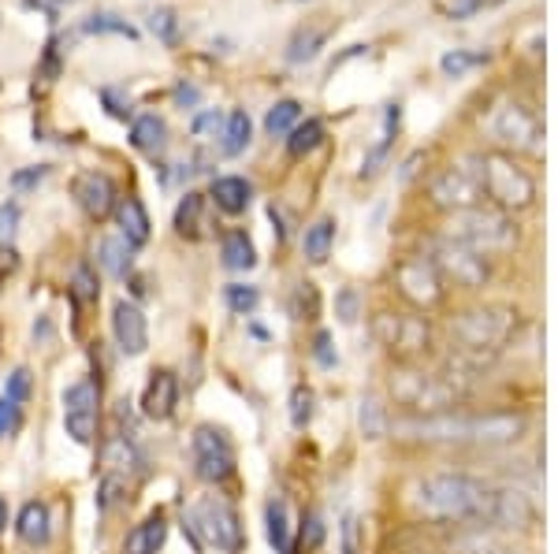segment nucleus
Segmentation results:
<instances>
[{
	"label": "nucleus",
	"instance_id": "nucleus-53",
	"mask_svg": "<svg viewBox=\"0 0 558 554\" xmlns=\"http://www.w3.org/2000/svg\"><path fill=\"white\" fill-rule=\"evenodd\" d=\"M49 175V168H34V172H20L12 178L15 186H31V183H41V178Z\"/></svg>",
	"mask_w": 558,
	"mask_h": 554
},
{
	"label": "nucleus",
	"instance_id": "nucleus-49",
	"mask_svg": "<svg viewBox=\"0 0 558 554\" xmlns=\"http://www.w3.org/2000/svg\"><path fill=\"white\" fill-rule=\"evenodd\" d=\"M339 320H343V324H354L357 320V291H343L339 294Z\"/></svg>",
	"mask_w": 558,
	"mask_h": 554
},
{
	"label": "nucleus",
	"instance_id": "nucleus-47",
	"mask_svg": "<svg viewBox=\"0 0 558 554\" xmlns=\"http://www.w3.org/2000/svg\"><path fill=\"white\" fill-rule=\"evenodd\" d=\"M473 64H481V57H470V52H447L444 57V71L454 78H462Z\"/></svg>",
	"mask_w": 558,
	"mask_h": 554
},
{
	"label": "nucleus",
	"instance_id": "nucleus-17",
	"mask_svg": "<svg viewBox=\"0 0 558 554\" xmlns=\"http://www.w3.org/2000/svg\"><path fill=\"white\" fill-rule=\"evenodd\" d=\"M112 335H116V343H120V350L128 354V357L146 354L149 324H146V317H142V309L134 306V301H116V309H112Z\"/></svg>",
	"mask_w": 558,
	"mask_h": 554
},
{
	"label": "nucleus",
	"instance_id": "nucleus-7",
	"mask_svg": "<svg viewBox=\"0 0 558 554\" xmlns=\"http://www.w3.org/2000/svg\"><path fill=\"white\" fill-rule=\"evenodd\" d=\"M391 398L399 402V406L413 409V414L436 417V414H447V409L462 398V391L447 377H436V372L399 369V372H391Z\"/></svg>",
	"mask_w": 558,
	"mask_h": 554
},
{
	"label": "nucleus",
	"instance_id": "nucleus-50",
	"mask_svg": "<svg viewBox=\"0 0 558 554\" xmlns=\"http://www.w3.org/2000/svg\"><path fill=\"white\" fill-rule=\"evenodd\" d=\"M313 354H317V361L324 365V369H331V365H336V354H331V335L328 332L317 335V346H313Z\"/></svg>",
	"mask_w": 558,
	"mask_h": 554
},
{
	"label": "nucleus",
	"instance_id": "nucleus-28",
	"mask_svg": "<svg viewBox=\"0 0 558 554\" xmlns=\"http://www.w3.org/2000/svg\"><path fill=\"white\" fill-rule=\"evenodd\" d=\"M97 264H101L108 275H116V280H131L134 249L123 243V238H101V243H97Z\"/></svg>",
	"mask_w": 558,
	"mask_h": 554
},
{
	"label": "nucleus",
	"instance_id": "nucleus-46",
	"mask_svg": "<svg viewBox=\"0 0 558 554\" xmlns=\"http://www.w3.org/2000/svg\"><path fill=\"white\" fill-rule=\"evenodd\" d=\"M15 227H20V205H4V209H0V246L12 243Z\"/></svg>",
	"mask_w": 558,
	"mask_h": 554
},
{
	"label": "nucleus",
	"instance_id": "nucleus-24",
	"mask_svg": "<svg viewBox=\"0 0 558 554\" xmlns=\"http://www.w3.org/2000/svg\"><path fill=\"white\" fill-rule=\"evenodd\" d=\"M254 141V120H250L246 109H235L223 115V131H220V149L223 157H239L246 153V146Z\"/></svg>",
	"mask_w": 558,
	"mask_h": 554
},
{
	"label": "nucleus",
	"instance_id": "nucleus-43",
	"mask_svg": "<svg viewBox=\"0 0 558 554\" xmlns=\"http://www.w3.org/2000/svg\"><path fill=\"white\" fill-rule=\"evenodd\" d=\"M465 551L470 554H525V551H518L514 543L499 540V535H476V540H465Z\"/></svg>",
	"mask_w": 558,
	"mask_h": 554
},
{
	"label": "nucleus",
	"instance_id": "nucleus-1",
	"mask_svg": "<svg viewBox=\"0 0 558 554\" xmlns=\"http://www.w3.org/2000/svg\"><path fill=\"white\" fill-rule=\"evenodd\" d=\"M417 506L428 517H447V521H476L488 525L492 488L465 472H439L417 484Z\"/></svg>",
	"mask_w": 558,
	"mask_h": 554
},
{
	"label": "nucleus",
	"instance_id": "nucleus-52",
	"mask_svg": "<svg viewBox=\"0 0 558 554\" xmlns=\"http://www.w3.org/2000/svg\"><path fill=\"white\" fill-rule=\"evenodd\" d=\"M484 4H488V0H451V15H470Z\"/></svg>",
	"mask_w": 558,
	"mask_h": 554
},
{
	"label": "nucleus",
	"instance_id": "nucleus-2",
	"mask_svg": "<svg viewBox=\"0 0 558 554\" xmlns=\"http://www.w3.org/2000/svg\"><path fill=\"white\" fill-rule=\"evenodd\" d=\"M402 432L417 440H444V443H514L525 432V417L518 414H488V417H451L436 414L425 421H407Z\"/></svg>",
	"mask_w": 558,
	"mask_h": 554
},
{
	"label": "nucleus",
	"instance_id": "nucleus-27",
	"mask_svg": "<svg viewBox=\"0 0 558 554\" xmlns=\"http://www.w3.org/2000/svg\"><path fill=\"white\" fill-rule=\"evenodd\" d=\"M131 146L138 149V153H149L157 157L160 149L168 146V127L160 115H138V120L131 123Z\"/></svg>",
	"mask_w": 558,
	"mask_h": 554
},
{
	"label": "nucleus",
	"instance_id": "nucleus-18",
	"mask_svg": "<svg viewBox=\"0 0 558 554\" xmlns=\"http://www.w3.org/2000/svg\"><path fill=\"white\" fill-rule=\"evenodd\" d=\"M175 402H179V380H175V372L157 369L149 377L146 391H142V414H146L149 421H168V417L175 414Z\"/></svg>",
	"mask_w": 558,
	"mask_h": 554
},
{
	"label": "nucleus",
	"instance_id": "nucleus-14",
	"mask_svg": "<svg viewBox=\"0 0 558 554\" xmlns=\"http://www.w3.org/2000/svg\"><path fill=\"white\" fill-rule=\"evenodd\" d=\"M97 398L101 387L94 380H78L64 391V424L75 443H94L97 435Z\"/></svg>",
	"mask_w": 558,
	"mask_h": 554
},
{
	"label": "nucleus",
	"instance_id": "nucleus-22",
	"mask_svg": "<svg viewBox=\"0 0 558 554\" xmlns=\"http://www.w3.org/2000/svg\"><path fill=\"white\" fill-rule=\"evenodd\" d=\"M331 38V23H305L291 34L287 41V60L291 64H310L313 57L324 49V41Z\"/></svg>",
	"mask_w": 558,
	"mask_h": 554
},
{
	"label": "nucleus",
	"instance_id": "nucleus-23",
	"mask_svg": "<svg viewBox=\"0 0 558 554\" xmlns=\"http://www.w3.org/2000/svg\"><path fill=\"white\" fill-rule=\"evenodd\" d=\"M168 540V521L160 514L146 517L142 525H134L123 540V554H157Z\"/></svg>",
	"mask_w": 558,
	"mask_h": 554
},
{
	"label": "nucleus",
	"instance_id": "nucleus-37",
	"mask_svg": "<svg viewBox=\"0 0 558 554\" xmlns=\"http://www.w3.org/2000/svg\"><path fill=\"white\" fill-rule=\"evenodd\" d=\"M97 294H101V287H97V275L89 264H78L75 268V280H71V298L78 301V306H89V301H97Z\"/></svg>",
	"mask_w": 558,
	"mask_h": 554
},
{
	"label": "nucleus",
	"instance_id": "nucleus-36",
	"mask_svg": "<svg viewBox=\"0 0 558 554\" xmlns=\"http://www.w3.org/2000/svg\"><path fill=\"white\" fill-rule=\"evenodd\" d=\"M223 301H228L231 312L250 317V312L257 309V301H260V291L250 287V283H231V287H223Z\"/></svg>",
	"mask_w": 558,
	"mask_h": 554
},
{
	"label": "nucleus",
	"instance_id": "nucleus-12",
	"mask_svg": "<svg viewBox=\"0 0 558 554\" xmlns=\"http://www.w3.org/2000/svg\"><path fill=\"white\" fill-rule=\"evenodd\" d=\"M194 472L205 484H223L235 472V451H231L228 435L216 432L213 424H202L194 432Z\"/></svg>",
	"mask_w": 558,
	"mask_h": 554
},
{
	"label": "nucleus",
	"instance_id": "nucleus-45",
	"mask_svg": "<svg viewBox=\"0 0 558 554\" xmlns=\"http://www.w3.org/2000/svg\"><path fill=\"white\" fill-rule=\"evenodd\" d=\"M4 398H12V402H26V398H31V372H26V369H15L12 377H8Z\"/></svg>",
	"mask_w": 558,
	"mask_h": 554
},
{
	"label": "nucleus",
	"instance_id": "nucleus-16",
	"mask_svg": "<svg viewBox=\"0 0 558 554\" xmlns=\"http://www.w3.org/2000/svg\"><path fill=\"white\" fill-rule=\"evenodd\" d=\"M539 521V510L533 503V495L518 488H492V510H488V525L495 529H518V532H529L536 529Z\"/></svg>",
	"mask_w": 558,
	"mask_h": 554
},
{
	"label": "nucleus",
	"instance_id": "nucleus-55",
	"mask_svg": "<svg viewBox=\"0 0 558 554\" xmlns=\"http://www.w3.org/2000/svg\"><path fill=\"white\" fill-rule=\"evenodd\" d=\"M4 525H8V506L0 503V532H4Z\"/></svg>",
	"mask_w": 558,
	"mask_h": 554
},
{
	"label": "nucleus",
	"instance_id": "nucleus-51",
	"mask_svg": "<svg viewBox=\"0 0 558 554\" xmlns=\"http://www.w3.org/2000/svg\"><path fill=\"white\" fill-rule=\"evenodd\" d=\"M15 272V249L12 246H0V280Z\"/></svg>",
	"mask_w": 558,
	"mask_h": 554
},
{
	"label": "nucleus",
	"instance_id": "nucleus-25",
	"mask_svg": "<svg viewBox=\"0 0 558 554\" xmlns=\"http://www.w3.org/2000/svg\"><path fill=\"white\" fill-rule=\"evenodd\" d=\"M15 532H20L23 543H31V547H45L49 543V506L45 503H26L20 510V521H15Z\"/></svg>",
	"mask_w": 558,
	"mask_h": 554
},
{
	"label": "nucleus",
	"instance_id": "nucleus-5",
	"mask_svg": "<svg viewBox=\"0 0 558 554\" xmlns=\"http://www.w3.org/2000/svg\"><path fill=\"white\" fill-rule=\"evenodd\" d=\"M447 238L476 249V254H502V249H514L518 227L507 212L473 205V209L451 212V220H447Z\"/></svg>",
	"mask_w": 558,
	"mask_h": 554
},
{
	"label": "nucleus",
	"instance_id": "nucleus-20",
	"mask_svg": "<svg viewBox=\"0 0 558 554\" xmlns=\"http://www.w3.org/2000/svg\"><path fill=\"white\" fill-rule=\"evenodd\" d=\"M116 223H120V238L128 243L131 249L146 246L149 243V212L146 205H142L138 198H123L120 205H116Z\"/></svg>",
	"mask_w": 558,
	"mask_h": 554
},
{
	"label": "nucleus",
	"instance_id": "nucleus-33",
	"mask_svg": "<svg viewBox=\"0 0 558 554\" xmlns=\"http://www.w3.org/2000/svg\"><path fill=\"white\" fill-rule=\"evenodd\" d=\"M320 141H324V123L320 120H305V123H299V127L291 131V138H287V153H291V157H310Z\"/></svg>",
	"mask_w": 558,
	"mask_h": 554
},
{
	"label": "nucleus",
	"instance_id": "nucleus-29",
	"mask_svg": "<svg viewBox=\"0 0 558 554\" xmlns=\"http://www.w3.org/2000/svg\"><path fill=\"white\" fill-rule=\"evenodd\" d=\"M220 257H223V264H228L231 272H246V268L257 264V249H254V243H250L246 231H231V235H223Z\"/></svg>",
	"mask_w": 558,
	"mask_h": 554
},
{
	"label": "nucleus",
	"instance_id": "nucleus-21",
	"mask_svg": "<svg viewBox=\"0 0 558 554\" xmlns=\"http://www.w3.org/2000/svg\"><path fill=\"white\" fill-rule=\"evenodd\" d=\"M250 198H254V186H250L242 175H220L213 183V194H209V201L220 212H228V217H239V212H246Z\"/></svg>",
	"mask_w": 558,
	"mask_h": 554
},
{
	"label": "nucleus",
	"instance_id": "nucleus-44",
	"mask_svg": "<svg viewBox=\"0 0 558 554\" xmlns=\"http://www.w3.org/2000/svg\"><path fill=\"white\" fill-rule=\"evenodd\" d=\"M299 543H302V551H317L320 543H324V521L317 514H310L302 521V535H299Z\"/></svg>",
	"mask_w": 558,
	"mask_h": 554
},
{
	"label": "nucleus",
	"instance_id": "nucleus-31",
	"mask_svg": "<svg viewBox=\"0 0 558 554\" xmlns=\"http://www.w3.org/2000/svg\"><path fill=\"white\" fill-rule=\"evenodd\" d=\"M331 243H336V220H317L313 223L310 231H305V243H302V249H305V257H310L313 264H324L328 261V254H331Z\"/></svg>",
	"mask_w": 558,
	"mask_h": 554
},
{
	"label": "nucleus",
	"instance_id": "nucleus-54",
	"mask_svg": "<svg viewBox=\"0 0 558 554\" xmlns=\"http://www.w3.org/2000/svg\"><path fill=\"white\" fill-rule=\"evenodd\" d=\"M31 8H57V4H71V0H26Z\"/></svg>",
	"mask_w": 558,
	"mask_h": 554
},
{
	"label": "nucleus",
	"instance_id": "nucleus-9",
	"mask_svg": "<svg viewBox=\"0 0 558 554\" xmlns=\"http://www.w3.org/2000/svg\"><path fill=\"white\" fill-rule=\"evenodd\" d=\"M191 529L202 535L209 547L223 551V554H239L246 547V532H242V521L235 514V506L223 503V498H202V503L191 510Z\"/></svg>",
	"mask_w": 558,
	"mask_h": 554
},
{
	"label": "nucleus",
	"instance_id": "nucleus-10",
	"mask_svg": "<svg viewBox=\"0 0 558 554\" xmlns=\"http://www.w3.org/2000/svg\"><path fill=\"white\" fill-rule=\"evenodd\" d=\"M428 261L439 272V280H451L454 287L476 291L488 283V261H484V254H476V249L462 243H451V238H444V243L432 249Z\"/></svg>",
	"mask_w": 558,
	"mask_h": 554
},
{
	"label": "nucleus",
	"instance_id": "nucleus-39",
	"mask_svg": "<svg viewBox=\"0 0 558 554\" xmlns=\"http://www.w3.org/2000/svg\"><path fill=\"white\" fill-rule=\"evenodd\" d=\"M317 309H320L317 287H313V283H299V287H294V298H291V312L299 320H313L317 317Z\"/></svg>",
	"mask_w": 558,
	"mask_h": 554
},
{
	"label": "nucleus",
	"instance_id": "nucleus-34",
	"mask_svg": "<svg viewBox=\"0 0 558 554\" xmlns=\"http://www.w3.org/2000/svg\"><path fill=\"white\" fill-rule=\"evenodd\" d=\"M357 424H362V432L368 435V440H384V435H387V414H384V406L373 395L362 398V409H357Z\"/></svg>",
	"mask_w": 558,
	"mask_h": 554
},
{
	"label": "nucleus",
	"instance_id": "nucleus-30",
	"mask_svg": "<svg viewBox=\"0 0 558 554\" xmlns=\"http://www.w3.org/2000/svg\"><path fill=\"white\" fill-rule=\"evenodd\" d=\"M101 461H105V472H116V477H128L134 466H142V454L134 451L128 435H116V440L105 443L101 451Z\"/></svg>",
	"mask_w": 558,
	"mask_h": 554
},
{
	"label": "nucleus",
	"instance_id": "nucleus-40",
	"mask_svg": "<svg viewBox=\"0 0 558 554\" xmlns=\"http://www.w3.org/2000/svg\"><path fill=\"white\" fill-rule=\"evenodd\" d=\"M149 30L157 34L165 45H175L179 38V20H175V12L172 8H157V12L149 15Z\"/></svg>",
	"mask_w": 558,
	"mask_h": 554
},
{
	"label": "nucleus",
	"instance_id": "nucleus-41",
	"mask_svg": "<svg viewBox=\"0 0 558 554\" xmlns=\"http://www.w3.org/2000/svg\"><path fill=\"white\" fill-rule=\"evenodd\" d=\"M191 131H194V138H197V141H213V138H220V131H223V115L216 112V109L197 112V115H194V123H191Z\"/></svg>",
	"mask_w": 558,
	"mask_h": 554
},
{
	"label": "nucleus",
	"instance_id": "nucleus-42",
	"mask_svg": "<svg viewBox=\"0 0 558 554\" xmlns=\"http://www.w3.org/2000/svg\"><path fill=\"white\" fill-rule=\"evenodd\" d=\"M313 421V391L310 387H294L291 391V424L294 428H310Z\"/></svg>",
	"mask_w": 558,
	"mask_h": 554
},
{
	"label": "nucleus",
	"instance_id": "nucleus-15",
	"mask_svg": "<svg viewBox=\"0 0 558 554\" xmlns=\"http://www.w3.org/2000/svg\"><path fill=\"white\" fill-rule=\"evenodd\" d=\"M71 194H75L78 209H83L89 220L112 217L116 205H120V186L105 172H78L75 183H71Z\"/></svg>",
	"mask_w": 558,
	"mask_h": 554
},
{
	"label": "nucleus",
	"instance_id": "nucleus-4",
	"mask_svg": "<svg viewBox=\"0 0 558 554\" xmlns=\"http://www.w3.org/2000/svg\"><path fill=\"white\" fill-rule=\"evenodd\" d=\"M514 328H518V312L502 306H481V309H465L451 324V332L458 338V350L488 365L507 346Z\"/></svg>",
	"mask_w": 558,
	"mask_h": 554
},
{
	"label": "nucleus",
	"instance_id": "nucleus-48",
	"mask_svg": "<svg viewBox=\"0 0 558 554\" xmlns=\"http://www.w3.org/2000/svg\"><path fill=\"white\" fill-rule=\"evenodd\" d=\"M15 428H20V402L0 398V435L15 432Z\"/></svg>",
	"mask_w": 558,
	"mask_h": 554
},
{
	"label": "nucleus",
	"instance_id": "nucleus-13",
	"mask_svg": "<svg viewBox=\"0 0 558 554\" xmlns=\"http://www.w3.org/2000/svg\"><path fill=\"white\" fill-rule=\"evenodd\" d=\"M428 198H432V205H439V209H447V212H462V209L481 205L484 194H481L476 175L470 172V164H454V168H447V172H439L436 178H432Z\"/></svg>",
	"mask_w": 558,
	"mask_h": 554
},
{
	"label": "nucleus",
	"instance_id": "nucleus-32",
	"mask_svg": "<svg viewBox=\"0 0 558 554\" xmlns=\"http://www.w3.org/2000/svg\"><path fill=\"white\" fill-rule=\"evenodd\" d=\"M302 123V104L299 101H276L272 109H268V115H265V131L272 134V138H283V134H291L294 127Z\"/></svg>",
	"mask_w": 558,
	"mask_h": 554
},
{
	"label": "nucleus",
	"instance_id": "nucleus-35",
	"mask_svg": "<svg viewBox=\"0 0 558 554\" xmlns=\"http://www.w3.org/2000/svg\"><path fill=\"white\" fill-rule=\"evenodd\" d=\"M120 503H128V477H116V472H105L101 488H97V510H116Z\"/></svg>",
	"mask_w": 558,
	"mask_h": 554
},
{
	"label": "nucleus",
	"instance_id": "nucleus-8",
	"mask_svg": "<svg viewBox=\"0 0 558 554\" xmlns=\"http://www.w3.org/2000/svg\"><path fill=\"white\" fill-rule=\"evenodd\" d=\"M373 335L387 354L399 361H417L432 346V328L425 317H410V312H380L373 320Z\"/></svg>",
	"mask_w": 558,
	"mask_h": 554
},
{
	"label": "nucleus",
	"instance_id": "nucleus-3",
	"mask_svg": "<svg viewBox=\"0 0 558 554\" xmlns=\"http://www.w3.org/2000/svg\"><path fill=\"white\" fill-rule=\"evenodd\" d=\"M465 164L481 183V194L499 212H521L536 201V178L510 153H473L465 157Z\"/></svg>",
	"mask_w": 558,
	"mask_h": 554
},
{
	"label": "nucleus",
	"instance_id": "nucleus-26",
	"mask_svg": "<svg viewBox=\"0 0 558 554\" xmlns=\"http://www.w3.org/2000/svg\"><path fill=\"white\" fill-rule=\"evenodd\" d=\"M265 525H268V543L276 554H294V535H291V510H287V498H272L265 506Z\"/></svg>",
	"mask_w": 558,
	"mask_h": 554
},
{
	"label": "nucleus",
	"instance_id": "nucleus-38",
	"mask_svg": "<svg viewBox=\"0 0 558 554\" xmlns=\"http://www.w3.org/2000/svg\"><path fill=\"white\" fill-rule=\"evenodd\" d=\"M86 30L89 34H120V38H138V30L128 23V20H120V15H108V12H101V15H89L86 20Z\"/></svg>",
	"mask_w": 558,
	"mask_h": 554
},
{
	"label": "nucleus",
	"instance_id": "nucleus-6",
	"mask_svg": "<svg viewBox=\"0 0 558 554\" xmlns=\"http://www.w3.org/2000/svg\"><path fill=\"white\" fill-rule=\"evenodd\" d=\"M484 131L499 141L502 149H514V153H544V120L536 109H529L518 97H502L492 104V112L484 115Z\"/></svg>",
	"mask_w": 558,
	"mask_h": 554
},
{
	"label": "nucleus",
	"instance_id": "nucleus-19",
	"mask_svg": "<svg viewBox=\"0 0 558 554\" xmlns=\"http://www.w3.org/2000/svg\"><path fill=\"white\" fill-rule=\"evenodd\" d=\"M175 231L183 238H191V243L209 235V198L205 194H183V201L175 209Z\"/></svg>",
	"mask_w": 558,
	"mask_h": 554
},
{
	"label": "nucleus",
	"instance_id": "nucleus-11",
	"mask_svg": "<svg viewBox=\"0 0 558 554\" xmlns=\"http://www.w3.org/2000/svg\"><path fill=\"white\" fill-rule=\"evenodd\" d=\"M395 287H399L402 298L417 309H436L444 301V280L432 268L428 257H407L395 268Z\"/></svg>",
	"mask_w": 558,
	"mask_h": 554
}]
</instances>
